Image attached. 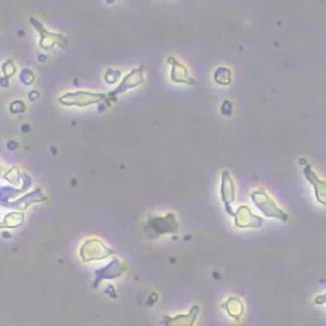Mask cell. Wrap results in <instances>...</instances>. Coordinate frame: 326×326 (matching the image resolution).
<instances>
[{"label": "cell", "mask_w": 326, "mask_h": 326, "mask_svg": "<svg viewBox=\"0 0 326 326\" xmlns=\"http://www.w3.org/2000/svg\"><path fill=\"white\" fill-rule=\"evenodd\" d=\"M214 80L221 86H228L232 82V71L226 66H219L214 71Z\"/></svg>", "instance_id": "cell-7"}, {"label": "cell", "mask_w": 326, "mask_h": 326, "mask_svg": "<svg viewBox=\"0 0 326 326\" xmlns=\"http://www.w3.org/2000/svg\"><path fill=\"white\" fill-rule=\"evenodd\" d=\"M219 191H221V199L223 206H225L226 213L233 217V204L236 201V185H234L231 173L228 171H223L221 173V189H219Z\"/></svg>", "instance_id": "cell-2"}, {"label": "cell", "mask_w": 326, "mask_h": 326, "mask_svg": "<svg viewBox=\"0 0 326 326\" xmlns=\"http://www.w3.org/2000/svg\"><path fill=\"white\" fill-rule=\"evenodd\" d=\"M315 305L317 306L326 305V293L323 295H317L316 298H315Z\"/></svg>", "instance_id": "cell-9"}, {"label": "cell", "mask_w": 326, "mask_h": 326, "mask_svg": "<svg viewBox=\"0 0 326 326\" xmlns=\"http://www.w3.org/2000/svg\"><path fill=\"white\" fill-rule=\"evenodd\" d=\"M221 111L225 116H231V115L233 114V103L229 101H225L222 103Z\"/></svg>", "instance_id": "cell-8"}, {"label": "cell", "mask_w": 326, "mask_h": 326, "mask_svg": "<svg viewBox=\"0 0 326 326\" xmlns=\"http://www.w3.org/2000/svg\"><path fill=\"white\" fill-rule=\"evenodd\" d=\"M223 310L228 314V316H231L233 320L240 321L241 317L245 314V305L241 301V298L236 297V295H231L228 297L221 306Z\"/></svg>", "instance_id": "cell-6"}, {"label": "cell", "mask_w": 326, "mask_h": 326, "mask_svg": "<svg viewBox=\"0 0 326 326\" xmlns=\"http://www.w3.org/2000/svg\"><path fill=\"white\" fill-rule=\"evenodd\" d=\"M200 308L199 306H193L189 314L186 315H177L175 317L163 316L161 320V324L163 326H194L197 316H199Z\"/></svg>", "instance_id": "cell-5"}, {"label": "cell", "mask_w": 326, "mask_h": 326, "mask_svg": "<svg viewBox=\"0 0 326 326\" xmlns=\"http://www.w3.org/2000/svg\"><path fill=\"white\" fill-rule=\"evenodd\" d=\"M302 172H303V176L306 177V180L308 181V184H310L311 186H312V189H314V194H315V197H316L317 203L321 204L323 206H326V181L325 180H321L307 162L303 164Z\"/></svg>", "instance_id": "cell-4"}, {"label": "cell", "mask_w": 326, "mask_h": 326, "mask_svg": "<svg viewBox=\"0 0 326 326\" xmlns=\"http://www.w3.org/2000/svg\"><path fill=\"white\" fill-rule=\"evenodd\" d=\"M250 197H251V201H253L254 205L258 208L259 212L264 214V217L279 219L282 222L288 221V214L282 208L278 206L275 200L268 194L266 190H264V189H256V190L251 191Z\"/></svg>", "instance_id": "cell-1"}, {"label": "cell", "mask_w": 326, "mask_h": 326, "mask_svg": "<svg viewBox=\"0 0 326 326\" xmlns=\"http://www.w3.org/2000/svg\"><path fill=\"white\" fill-rule=\"evenodd\" d=\"M234 226L237 228H260L264 225L265 219L258 216L247 205H241L234 210Z\"/></svg>", "instance_id": "cell-3"}]
</instances>
